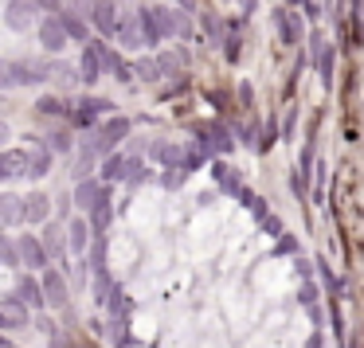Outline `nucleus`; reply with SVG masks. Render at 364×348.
<instances>
[{
	"instance_id": "nucleus-6",
	"label": "nucleus",
	"mask_w": 364,
	"mask_h": 348,
	"mask_svg": "<svg viewBox=\"0 0 364 348\" xmlns=\"http://www.w3.org/2000/svg\"><path fill=\"white\" fill-rule=\"evenodd\" d=\"M4 24H9L12 32H28V28L36 24V4L32 0H9V4H4Z\"/></svg>"
},
{
	"instance_id": "nucleus-39",
	"label": "nucleus",
	"mask_w": 364,
	"mask_h": 348,
	"mask_svg": "<svg viewBox=\"0 0 364 348\" xmlns=\"http://www.w3.org/2000/svg\"><path fill=\"white\" fill-rule=\"evenodd\" d=\"M267 231H270V235H278V231H282V223H278V215H270V219H267Z\"/></svg>"
},
{
	"instance_id": "nucleus-31",
	"label": "nucleus",
	"mask_w": 364,
	"mask_h": 348,
	"mask_svg": "<svg viewBox=\"0 0 364 348\" xmlns=\"http://www.w3.org/2000/svg\"><path fill=\"white\" fill-rule=\"evenodd\" d=\"M134 67V79H145V82H157V67H153V59H137Z\"/></svg>"
},
{
	"instance_id": "nucleus-30",
	"label": "nucleus",
	"mask_w": 364,
	"mask_h": 348,
	"mask_svg": "<svg viewBox=\"0 0 364 348\" xmlns=\"http://www.w3.org/2000/svg\"><path fill=\"white\" fill-rule=\"evenodd\" d=\"M95 4H98V0H63V9H67V12H75L79 20H90Z\"/></svg>"
},
{
	"instance_id": "nucleus-22",
	"label": "nucleus",
	"mask_w": 364,
	"mask_h": 348,
	"mask_svg": "<svg viewBox=\"0 0 364 348\" xmlns=\"http://www.w3.org/2000/svg\"><path fill=\"white\" fill-rule=\"evenodd\" d=\"M48 173H51V153L40 145L36 153H28V176H32V180H43Z\"/></svg>"
},
{
	"instance_id": "nucleus-33",
	"label": "nucleus",
	"mask_w": 364,
	"mask_h": 348,
	"mask_svg": "<svg viewBox=\"0 0 364 348\" xmlns=\"http://www.w3.org/2000/svg\"><path fill=\"white\" fill-rule=\"evenodd\" d=\"M43 286H48L51 301H63V278H59V274H48V278H43Z\"/></svg>"
},
{
	"instance_id": "nucleus-20",
	"label": "nucleus",
	"mask_w": 364,
	"mask_h": 348,
	"mask_svg": "<svg viewBox=\"0 0 364 348\" xmlns=\"http://www.w3.org/2000/svg\"><path fill=\"white\" fill-rule=\"evenodd\" d=\"M95 165H98L95 149H90V145L82 141V145H79V153H75V180H87V176H95Z\"/></svg>"
},
{
	"instance_id": "nucleus-10",
	"label": "nucleus",
	"mask_w": 364,
	"mask_h": 348,
	"mask_svg": "<svg viewBox=\"0 0 364 348\" xmlns=\"http://www.w3.org/2000/svg\"><path fill=\"white\" fill-rule=\"evenodd\" d=\"M55 20H59V28H63V36H67V43H90V24L87 20H79L75 12H67V9H59L55 12Z\"/></svg>"
},
{
	"instance_id": "nucleus-16",
	"label": "nucleus",
	"mask_w": 364,
	"mask_h": 348,
	"mask_svg": "<svg viewBox=\"0 0 364 348\" xmlns=\"http://www.w3.org/2000/svg\"><path fill=\"white\" fill-rule=\"evenodd\" d=\"M317 75H321V87L333 90V75H337V51H333V43H325L321 51H317Z\"/></svg>"
},
{
	"instance_id": "nucleus-38",
	"label": "nucleus",
	"mask_w": 364,
	"mask_h": 348,
	"mask_svg": "<svg viewBox=\"0 0 364 348\" xmlns=\"http://www.w3.org/2000/svg\"><path fill=\"white\" fill-rule=\"evenodd\" d=\"M24 298H28V301H40V293H36V282H24Z\"/></svg>"
},
{
	"instance_id": "nucleus-42",
	"label": "nucleus",
	"mask_w": 364,
	"mask_h": 348,
	"mask_svg": "<svg viewBox=\"0 0 364 348\" xmlns=\"http://www.w3.org/2000/svg\"><path fill=\"white\" fill-rule=\"evenodd\" d=\"M181 4H184V12H192V9H196V0H181Z\"/></svg>"
},
{
	"instance_id": "nucleus-19",
	"label": "nucleus",
	"mask_w": 364,
	"mask_h": 348,
	"mask_svg": "<svg viewBox=\"0 0 364 348\" xmlns=\"http://www.w3.org/2000/svg\"><path fill=\"white\" fill-rule=\"evenodd\" d=\"M0 223H24V200L0 192Z\"/></svg>"
},
{
	"instance_id": "nucleus-2",
	"label": "nucleus",
	"mask_w": 364,
	"mask_h": 348,
	"mask_svg": "<svg viewBox=\"0 0 364 348\" xmlns=\"http://www.w3.org/2000/svg\"><path fill=\"white\" fill-rule=\"evenodd\" d=\"M102 114H114V102H110V98L82 94L79 102H75V110L67 114V118H71L79 129H95V118H102Z\"/></svg>"
},
{
	"instance_id": "nucleus-17",
	"label": "nucleus",
	"mask_w": 364,
	"mask_h": 348,
	"mask_svg": "<svg viewBox=\"0 0 364 348\" xmlns=\"http://www.w3.org/2000/svg\"><path fill=\"white\" fill-rule=\"evenodd\" d=\"M98 196H102V184H98L95 176H87V180L75 184V204H79L82 212H90V207L98 204Z\"/></svg>"
},
{
	"instance_id": "nucleus-41",
	"label": "nucleus",
	"mask_w": 364,
	"mask_h": 348,
	"mask_svg": "<svg viewBox=\"0 0 364 348\" xmlns=\"http://www.w3.org/2000/svg\"><path fill=\"white\" fill-rule=\"evenodd\" d=\"M255 4H259V0H243V12H255Z\"/></svg>"
},
{
	"instance_id": "nucleus-28",
	"label": "nucleus",
	"mask_w": 364,
	"mask_h": 348,
	"mask_svg": "<svg viewBox=\"0 0 364 348\" xmlns=\"http://www.w3.org/2000/svg\"><path fill=\"white\" fill-rule=\"evenodd\" d=\"M153 67H157V79H165V75H176V71H181V59L168 55V51H165V55L153 59Z\"/></svg>"
},
{
	"instance_id": "nucleus-29",
	"label": "nucleus",
	"mask_w": 364,
	"mask_h": 348,
	"mask_svg": "<svg viewBox=\"0 0 364 348\" xmlns=\"http://www.w3.org/2000/svg\"><path fill=\"white\" fill-rule=\"evenodd\" d=\"M43 251H51V254H63V231H59V227H48V231H43Z\"/></svg>"
},
{
	"instance_id": "nucleus-8",
	"label": "nucleus",
	"mask_w": 364,
	"mask_h": 348,
	"mask_svg": "<svg viewBox=\"0 0 364 348\" xmlns=\"http://www.w3.org/2000/svg\"><path fill=\"white\" fill-rule=\"evenodd\" d=\"M20 176H28V153L0 149V180H20Z\"/></svg>"
},
{
	"instance_id": "nucleus-26",
	"label": "nucleus",
	"mask_w": 364,
	"mask_h": 348,
	"mask_svg": "<svg viewBox=\"0 0 364 348\" xmlns=\"http://www.w3.org/2000/svg\"><path fill=\"white\" fill-rule=\"evenodd\" d=\"M223 55H228V63H239V55H243V40H239V32H223Z\"/></svg>"
},
{
	"instance_id": "nucleus-35",
	"label": "nucleus",
	"mask_w": 364,
	"mask_h": 348,
	"mask_svg": "<svg viewBox=\"0 0 364 348\" xmlns=\"http://www.w3.org/2000/svg\"><path fill=\"white\" fill-rule=\"evenodd\" d=\"M16 262V251H12V243L4 235H0V266H12Z\"/></svg>"
},
{
	"instance_id": "nucleus-25",
	"label": "nucleus",
	"mask_w": 364,
	"mask_h": 348,
	"mask_svg": "<svg viewBox=\"0 0 364 348\" xmlns=\"http://www.w3.org/2000/svg\"><path fill=\"white\" fill-rule=\"evenodd\" d=\"M87 223H82V219H71V223H67V235H71V246H75V251H87V243H90V235H87Z\"/></svg>"
},
{
	"instance_id": "nucleus-11",
	"label": "nucleus",
	"mask_w": 364,
	"mask_h": 348,
	"mask_svg": "<svg viewBox=\"0 0 364 348\" xmlns=\"http://www.w3.org/2000/svg\"><path fill=\"white\" fill-rule=\"evenodd\" d=\"M40 43H43V51H51V55H59V51L67 48V36H63V28H59L55 16L40 20Z\"/></svg>"
},
{
	"instance_id": "nucleus-40",
	"label": "nucleus",
	"mask_w": 364,
	"mask_h": 348,
	"mask_svg": "<svg viewBox=\"0 0 364 348\" xmlns=\"http://www.w3.org/2000/svg\"><path fill=\"white\" fill-rule=\"evenodd\" d=\"M9 137H12V129H9V126H4V121H0V145L9 141Z\"/></svg>"
},
{
	"instance_id": "nucleus-7",
	"label": "nucleus",
	"mask_w": 364,
	"mask_h": 348,
	"mask_svg": "<svg viewBox=\"0 0 364 348\" xmlns=\"http://www.w3.org/2000/svg\"><path fill=\"white\" fill-rule=\"evenodd\" d=\"M90 28H95L102 40H114V28H118V4H114V0H98L95 12H90Z\"/></svg>"
},
{
	"instance_id": "nucleus-24",
	"label": "nucleus",
	"mask_w": 364,
	"mask_h": 348,
	"mask_svg": "<svg viewBox=\"0 0 364 348\" xmlns=\"http://www.w3.org/2000/svg\"><path fill=\"white\" fill-rule=\"evenodd\" d=\"M153 157H157L165 168H181V145H165V141H161V145H153Z\"/></svg>"
},
{
	"instance_id": "nucleus-21",
	"label": "nucleus",
	"mask_w": 364,
	"mask_h": 348,
	"mask_svg": "<svg viewBox=\"0 0 364 348\" xmlns=\"http://www.w3.org/2000/svg\"><path fill=\"white\" fill-rule=\"evenodd\" d=\"M36 110H40L43 118H67L71 106H67V98H59V94H43L40 102H36Z\"/></svg>"
},
{
	"instance_id": "nucleus-36",
	"label": "nucleus",
	"mask_w": 364,
	"mask_h": 348,
	"mask_svg": "<svg viewBox=\"0 0 364 348\" xmlns=\"http://www.w3.org/2000/svg\"><path fill=\"white\" fill-rule=\"evenodd\" d=\"M32 4H36V12L43 9V12H51V16H55L59 9H63V0H32Z\"/></svg>"
},
{
	"instance_id": "nucleus-15",
	"label": "nucleus",
	"mask_w": 364,
	"mask_h": 348,
	"mask_svg": "<svg viewBox=\"0 0 364 348\" xmlns=\"http://www.w3.org/2000/svg\"><path fill=\"white\" fill-rule=\"evenodd\" d=\"M95 180H98V184L126 180V157H122V153H106V157H102V168H98Z\"/></svg>"
},
{
	"instance_id": "nucleus-12",
	"label": "nucleus",
	"mask_w": 364,
	"mask_h": 348,
	"mask_svg": "<svg viewBox=\"0 0 364 348\" xmlns=\"http://www.w3.org/2000/svg\"><path fill=\"white\" fill-rule=\"evenodd\" d=\"M75 79L82 82V87H95L98 79H102V63H98V55H95V48H82V59H79V67H75Z\"/></svg>"
},
{
	"instance_id": "nucleus-44",
	"label": "nucleus",
	"mask_w": 364,
	"mask_h": 348,
	"mask_svg": "<svg viewBox=\"0 0 364 348\" xmlns=\"http://www.w3.org/2000/svg\"><path fill=\"white\" fill-rule=\"evenodd\" d=\"M290 4H301V0H290Z\"/></svg>"
},
{
	"instance_id": "nucleus-43",
	"label": "nucleus",
	"mask_w": 364,
	"mask_h": 348,
	"mask_svg": "<svg viewBox=\"0 0 364 348\" xmlns=\"http://www.w3.org/2000/svg\"><path fill=\"white\" fill-rule=\"evenodd\" d=\"M348 9H353V16H356V12H360V0H348Z\"/></svg>"
},
{
	"instance_id": "nucleus-14",
	"label": "nucleus",
	"mask_w": 364,
	"mask_h": 348,
	"mask_svg": "<svg viewBox=\"0 0 364 348\" xmlns=\"http://www.w3.org/2000/svg\"><path fill=\"white\" fill-rule=\"evenodd\" d=\"M137 16V32H141V43L145 48H157L165 36H161V24H157V16H153V9H141V12H134Z\"/></svg>"
},
{
	"instance_id": "nucleus-27",
	"label": "nucleus",
	"mask_w": 364,
	"mask_h": 348,
	"mask_svg": "<svg viewBox=\"0 0 364 348\" xmlns=\"http://www.w3.org/2000/svg\"><path fill=\"white\" fill-rule=\"evenodd\" d=\"M145 176H149L145 161H141V157H126V180H129V184H141Z\"/></svg>"
},
{
	"instance_id": "nucleus-32",
	"label": "nucleus",
	"mask_w": 364,
	"mask_h": 348,
	"mask_svg": "<svg viewBox=\"0 0 364 348\" xmlns=\"http://www.w3.org/2000/svg\"><path fill=\"white\" fill-rule=\"evenodd\" d=\"M204 32L212 36V43L223 40V24H220V16H215V12H204Z\"/></svg>"
},
{
	"instance_id": "nucleus-3",
	"label": "nucleus",
	"mask_w": 364,
	"mask_h": 348,
	"mask_svg": "<svg viewBox=\"0 0 364 348\" xmlns=\"http://www.w3.org/2000/svg\"><path fill=\"white\" fill-rule=\"evenodd\" d=\"M196 149H200V157H220V153L235 149V141H231V134L220 126V121H212V126H200Z\"/></svg>"
},
{
	"instance_id": "nucleus-13",
	"label": "nucleus",
	"mask_w": 364,
	"mask_h": 348,
	"mask_svg": "<svg viewBox=\"0 0 364 348\" xmlns=\"http://www.w3.org/2000/svg\"><path fill=\"white\" fill-rule=\"evenodd\" d=\"M12 251H16V259L28 262V266H43V262H48V251L40 246L36 235H20V243H12Z\"/></svg>"
},
{
	"instance_id": "nucleus-18",
	"label": "nucleus",
	"mask_w": 364,
	"mask_h": 348,
	"mask_svg": "<svg viewBox=\"0 0 364 348\" xmlns=\"http://www.w3.org/2000/svg\"><path fill=\"white\" fill-rule=\"evenodd\" d=\"M51 212V196H43V192H32V196H24V219L32 223H43Z\"/></svg>"
},
{
	"instance_id": "nucleus-9",
	"label": "nucleus",
	"mask_w": 364,
	"mask_h": 348,
	"mask_svg": "<svg viewBox=\"0 0 364 348\" xmlns=\"http://www.w3.org/2000/svg\"><path fill=\"white\" fill-rule=\"evenodd\" d=\"M114 40L122 43L126 51H141V32H137V16L134 12H126V16H118V28H114Z\"/></svg>"
},
{
	"instance_id": "nucleus-4",
	"label": "nucleus",
	"mask_w": 364,
	"mask_h": 348,
	"mask_svg": "<svg viewBox=\"0 0 364 348\" xmlns=\"http://www.w3.org/2000/svg\"><path fill=\"white\" fill-rule=\"evenodd\" d=\"M270 24L278 32V43L282 48H298L301 43V16L290 9H270Z\"/></svg>"
},
{
	"instance_id": "nucleus-23",
	"label": "nucleus",
	"mask_w": 364,
	"mask_h": 348,
	"mask_svg": "<svg viewBox=\"0 0 364 348\" xmlns=\"http://www.w3.org/2000/svg\"><path fill=\"white\" fill-rule=\"evenodd\" d=\"M40 141H43V149H48L51 157H55V153H71L75 149V141H71V134H67V129H55V134L40 137Z\"/></svg>"
},
{
	"instance_id": "nucleus-1",
	"label": "nucleus",
	"mask_w": 364,
	"mask_h": 348,
	"mask_svg": "<svg viewBox=\"0 0 364 348\" xmlns=\"http://www.w3.org/2000/svg\"><path fill=\"white\" fill-rule=\"evenodd\" d=\"M129 134H134V121L122 118V114H114V118H106L102 126L90 129V134L82 137V141H87L90 149H95V157H106V153H114V145H122Z\"/></svg>"
},
{
	"instance_id": "nucleus-34",
	"label": "nucleus",
	"mask_w": 364,
	"mask_h": 348,
	"mask_svg": "<svg viewBox=\"0 0 364 348\" xmlns=\"http://www.w3.org/2000/svg\"><path fill=\"white\" fill-rule=\"evenodd\" d=\"M262 134H267V137H262V145H259V149H270V145H274V141H278V121H274V118H270V121H267V126H262Z\"/></svg>"
},
{
	"instance_id": "nucleus-37",
	"label": "nucleus",
	"mask_w": 364,
	"mask_h": 348,
	"mask_svg": "<svg viewBox=\"0 0 364 348\" xmlns=\"http://www.w3.org/2000/svg\"><path fill=\"white\" fill-rule=\"evenodd\" d=\"M301 4H306V16L309 20H321V4H317V0H301Z\"/></svg>"
},
{
	"instance_id": "nucleus-5",
	"label": "nucleus",
	"mask_w": 364,
	"mask_h": 348,
	"mask_svg": "<svg viewBox=\"0 0 364 348\" xmlns=\"http://www.w3.org/2000/svg\"><path fill=\"white\" fill-rule=\"evenodd\" d=\"M153 16H157L161 24V36H181V40H192V20L184 16V12H173V9H153Z\"/></svg>"
}]
</instances>
